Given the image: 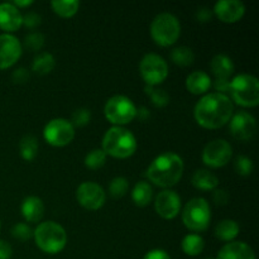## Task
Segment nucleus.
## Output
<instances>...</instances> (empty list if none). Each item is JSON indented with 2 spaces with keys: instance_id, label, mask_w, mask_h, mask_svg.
Wrapping results in <instances>:
<instances>
[{
  "instance_id": "1",
  "label": "nucleus",
  "mask_w": 259,
  "mask_h": 259,
  "mask_svg": "<svg viewBox=\"0 0 259 259\" xmlns=\"http://www.w3.org/2000/svg\"><path fill=\"white\" fill-rule=\"evenodd\" d=\"M234 106L229 96L220 93H210L202 96L194 110L197 124L206 129L224 126L233 116Z\"/></svg>"
},
{
  "instance_id": "23",
  "label": "nucleus",
  "mask_w": 259,
  "mask_h": 259,
  "mask_svg": "<svg viewBox=\"0 0 259 259\" xmlns=\"http://www.w3.org/2000/svg\"><path fill=\"white\" fill-rule=\"evenodd\" d=\"M239 230L240 228L237 222L230 219H225L217 225L215 235H217V238H219L220 240H223V242L230 243L237 238V235L239 234Z\"/></svg>"
},
{
  "instance_id": "17",
  "label": "nucleus",
  "mask_w": 259,
  "mask_h": 259,
  "mask_svg": "<svg viewBox=\"0 0 259 259\" xmlns=\"http://www.w3.org/2000/svg\"><path fill=\"white\" fill-rule=\"evenodd\" d=\"M23 25V15L13 3L0 4V29L14 32Z\"/></svg>"
},
{
  "instance_id": "7",
  "label": "nucleus",
  "mask_w": 259,
  "mask_h": 259,
  "mask_svg": "<svg viewBox=\"0 0 259 259\" xmlns=\"http://www.w3.org/2000/svg\"><path fill=\"white\" fill-rule=\"evenodd\" d=\"M211 220L209 202L202 197L190 200L182 211V222L191 232H204L209 228Z\"/></svg>"
},
{
  "instance_id": "43",
  "label": "nucleus",
  "mask_w": 259,
  "mask_h": 259,
  "mask_svg": "<svg viewBox=\"0 0 259 259\" xmlns=\"http://www.w3.org/2000/svg\"><path fill=\"white\" fill-rule=\"evenodd\" d=\"M32 4H33L32 0H24V2H20V0H15V2L13 3V5H15L18 9H19V8L29 7V5H32Z\"/></svg>"
},
{
  "instance_id": "27",
  "label": "nucleus",
  "mask_w": 259,
  "mask_h": 259,
  "mask_svg": "<svg viewBox=\"0 0 259 259\" xmlns=\"http://www.w3.org/2000/svg\"><path fill=\"white\" fill-rule=\"evenodd\" d=\"M53 12L63 18H71L77 13L80 3L77 0H53L51 3Z\"/></svg>"
},
{
  "instance_id": "33",
  "label": "nucleus",
  "mask_w": 259,
  "mask_h": 259,
  "mask_svg": "<svg viewBox=\"0 0 259 259\" xmlns=\"http://www.w3.org/2000/svg\"><path fill=\"white\" fill-rule=\"evenodd\" d=\"M234 168L237 171L238 175L240 176H249L253 172V161L247 156H238L237 159L234 162Z\"/></svg>"
},
{
  "instance_id": "6",
  "label": "nucleus",
  "mask_w": 259,
  "mask_h": 259,
  "mask_svg": "<svg viewBox=\"0 0 259 259\" xmlns=\"http://www.w3.org/2000/svg\"><path fill=\"white\" fill-rule=\"evenodd\" d=\"M181 34V24L171 13H161L156 15L151 24V35L157 45L162 47L171 46Z\"/></svg>"
},
{
  "instance_id": "31",
  "label": "nucleus",
  "mask_w": 259,
  "mask_h": 259,
  "mask_svg": "<svg viewBox=\"0 0 259 259\" xmlns=\"http://www.w3.org/2000/svg\"><path fill=\"white\" fill-rule=\"evenodd\" d=\"M129 189V182L125 177H115L111 180L110 185H109V194L114 199H120L126 194Z\"/></svg>"
},
{
  "instance_id": "37",
  "label": "nucleus",
  "mask_w": 259,
  "mask_h": 259,
  "mask_svg": "<svg viewBox=\"0 0 259 259\" xmlns=\"http://www.w3.org/2000/svg\"><path fill=\"white\" fill-rule=\"evenodd\" d=\"M42 23V18L38 13L35 12H28L27 14L23 15V24L29 29H34V28L39 27Z\"/></svg>"
},
{
  "instance_id": "29",
  "label": "nucleus",
  "mask_w": 259,
  "mask_h": 259,
  "mask_svg": "<svg viewBox=\"0 0 259 259\" xmlns=\"http://www.w3.org/2000/svg\"><path fill=\"white\" fill-rule=\"evenodd\" d=\"M171 60L174 61L175 65H179L181 67H186V66L192 65L195 60V55L192 52L191 48L185 47V46H180L172 50L171 52Z\"/></svg>"
},
{
  "instance_id": "22",
  "label": "nucleus",
  "mask_w": 259,
  "mask_h": 259,
  "mask_svg": "<svg viewBox=\"0 0 259 259\" xmlns=\"http://www.w3.org/2000/svg\"><path fill=\"white\" fill-rule=\"evenodd\" d=\"M192 185L196 189L202 190V191H209V190H215L219 185V180L212 172L207 169H197L191 179Z\"/></svg>"
},
{
  "instance_id": "20",
  "label": "nucleus",
  "mask_w": 259,
  "mask_h": 259,
  "mask_svg": "<svg viewBox=\"0 0 259 259\" xmlns=\"http://www.w3.org/2000/svg\"><path fill=\"white\" fill-rule=\"evenodd\" d=\"M186 88L194 95H201L211 88V78L204 71H194L187 76Z\"/></svg>"
},
{
  "instance_id": "40",
  "label": "nucleus",
  "mask_w": 259,
  "mask_h": 259,
  "mask_svg": "<svg viewBox=\"0 0 259 259\" xmlns=\"http://www.w3.org/2000/svg\"><path fill=\"white\" fill-rule=\"evenodd\" d=\"M212 15H214V13H212V10L210 9V8H200L199 10L196 12V18L199 22H210L212 18Z\"/></svg>"
},
{
  "instance_id": "4",
  "label": "nucleus",
  "mask_w": 259,
  "mask_h": 259,
  "mask_svg": "<svg viewBox=\"0 0 259 259\" xmlns=\"http://www.w3.org/2000/svg\"><path fill=\"white\" fill-rule=\"evenodd\" d=\"M33 238L37 247L47 254H57L67 244V233L55 222L40 223L33 230Z\"/></svg>"
},
{
  "instance_id": "26",
  "label": "nucleus",
  "mask_w": 259,
  "mask_h": 259,
  "mask_svg": "<svg viewBox=\"0 0 259 259\" xmlns=\"http://www.w3.org/2000/svg\"><path fill=\"white\" fill-rule=\"evenodd\" d=\"M55 57H53L51 53L42 52L34 57L32 68L35 73H38V75H47V73H50L51 71L55 68Z\"/></svg>"
},
{
  "instance_id": "15",
  "label": "nucleus",
  "mask_w": 259,
  "mask_h": 259,
  "mask_svg": "<svg viewBox=\"0 0 259 259\" xmlns=\"http://www.w3.org/2000/svg\"><path fill=\"white\" fill-rule=\"evenodd\" d=\"M154 209L163 219H175L181 210V197L172 190H163L156 196Z\"/></svg>"
},
{
  "instance_id": "38",
  "label": "nucleus",
  "mask_w": 259,
  "mask_h": 259,
  "mask_svg": "<svg viewBox=\"0 0 259 259\" xmlns=\"http://www.w3.org/2000/svg\"><path fill=\"white\" fill-rule=\"evenodd\" d=\"M12 78L15 83H24L29 80V72L25 68H18L13 72Z\"/></svg>"
},
{
  "instance_id": "32",
  "label": "nucleus",
  "mask_w": 259,
  "mask_h": 259,
  "mask_svg": "<svg viewBox=\"0 0 259 259\" xmlns=\"http://www.w3.org/2000/svg\"><path fill=\"white\" fill-rule=\"evenodd\" d=\"M146 93L151 96L152 103L158 108H163L169 103V96L163 89H154V86H146Z\"/></svg>"
},
{
  "instance_id": "34",
  "label": "nucleus",
  "mask_w": 259,
  "mask_h": 259,
  "mask_svg": "<svg viewBox=\"0 0 259 259\" xmlns=\"http://www.w3.org/2000/svg\"><path fill=\"white\" fill-rule=\"evenodd\" d=\"M45 45V35L39 32H32L29 34L25 35L24 38V46L29 51H39Z\"/></svg>"
},
{
  "instance_id": "11",
  "label": "nucleus",
  "mask_w": 259,
  "mask_h": 259,
  "mask_svg": "<svg viewBox=\"0 0 259 259\" xmlns=\"http://www.w3.org/2000/svg\"><path fill=\"white\" fill-rule=\"evenodd\" d=\"M232 146L225 139H215L207 143L202 151V162L211 168H219L230 161Z\"/></svg>"
},
{
  "instance_id": "3",
  "label": "nucleus",
  "mask_w": 259,
  "mask_h": 259,
  "mask_svg": "<svg viewBox=\"0 0 259 259\" xmlns=\"http://www.w3.org/2000/svg\"><path fill=\"white\" fill-rule=\"evenodd\" d=\"M137 139L134 134L123 126H113L103 138V151L114 158H128L137 151Z\"/></svg>"
},
{
  "instance_id": "2",
  "label": "nucleus",
  "mask_w": 259,
  "mask_h": 259,
  "mask_svg": "<svg viewBox=\"0 0 259 259\" xmlns=\"http://www.w3.org/2000/svg\"><path fill=\"white\" fill-rule=\"evenodd\" d=\"M184 175V161L174 152H164L153 159L147 169V177L159 187L175 186Z\"/></svg>"
},
{
  "instance_id": "30",
  "label": "nucleus",
  "mask_w": 259,
  "mask_h": 259,
  "mask_svg": "<svg viewBox=\"0 0 259 259\" xmlns=\"http://www.w3.org/2000/svg\"><path fill=\"white\" fill-rule=\"evenodd\" d=\"M106 154L103 149H93L89 152L88 156L85 157V166L90 169H99L105 164Z\"/></svg>"
},
{
  "instance_id": "9",
  "label": "nucleus",
  "mask_w": 259,
  "mask_h": 259,
  "mask_svg": "<svg viewBox=\"0 0 259 259\" xmlns=\"http://www.w3.org/2000/svg\"><path fill=\"white\" fill-rule=\"evenodd\" d=\"M139 71L148 86H157L168 76V65L163 57L156 53H148L142 58Z\"/></svg>"
},
{
  "instance_id": "28",
  "label": "nucleus",
  "mask_w": 259,
  "mask_h": 259,
  "mask_svg": "<svg viewBox=\"0 0 259 259\" xmlns=\"http://www.w3.org/2000/svg\"><path fill=\"white\" fill-rule=\"evenodd\" d=\"M19 152L23 159L30 162L38 153V141L33 136H24L19 142Z\"/></svg>"
},
{
  "instance_id": "35",
  "label": "nucleus",
  "mask_w": 259,
  "mask_h": 259,
  "mask_svg": "<svg viewBox=\"0 0 259 259\" xmlns=\"http://www.w3.org/2000/svg\"><path fill=\"white\" fill-rule=\"evenodd\" d=\"M12 235L15 239L25 242V240H29L30 238H33V230L25 223H18L12 228Z\"/></svg>"
},
{
  "instance_id": "21",
  "label": "nucleus",
  "mask_w": 259,
  "mask_h": 259,
  "mask_svg": "<svg viewBox=\"0 0 259 259\" xmlns=\"http://www.w3.org/2000/svg\"><path fill=\"white\" fill-rule=\"evenodd\" d=\"M212 73L215 75L217 80H229L230 76L234 72V63L232 58L227 55H217L210 63Z\"/></svg>"
},
{
  "instance_id": "13",
  "label": "nucleus",
  "mask_w": 259,
  "mask_h": 259,
  "mask_svg": "<svg viewBox=\"0 0 259 259\" xmlns=\"http://www.w3.org/2000/svg\"><path fill=\"white\" fill-rule=\"evenodd\" d=\"M229 121L230 133L238 141H249L257 132V121L254 116L244 110L235 113Z\"/></svg>"
},
{
  "instance_id": "18",
  "label": "nucleus",
  "mask_w": 259,
  "mask_h": 259,
  "mask_svg": "<svg viewBox=\"0 0 259 259\" xmlns=\"http://www.w3.org/2000/svg\"><path fill=\"white\" fill-rule=\"evenodd\" d=\"M217 259H255V255L247 243L230 242L219 250Z\"/></svg>"
},
{
  "instance_id": "5",
  "label": "nucleus",
  "mask_w": 259,
  "mask_h": 259,
  "mask_svg": "<svg viewBox=\"0 0 259 259\" xmlns=\"http://www.w3.org/2000/svg\"><path fill=\"white\" fill-rule=\"evenodd\" d=\"M232 99L240 106L253 108L259 104V81L249 73L235 76L229 85Z\"/></svg>"
},
{
  "instance_id": "25",
  "label": "nucleus",
  "mask_w": 259,
  "mask_h": 259,
  "mask_svg": "<svg viewBox=\"0 0 259 259\" xmlns=\"http://www.w3.org/2000/svg\"><path fill=\"white\" fill-rule=\"evenodd\" d=\"M181 247L185 254L190 255V257H196V255L201 254V252L204 250L205 243L199 234H189L182 239Z\"/></svg>"
},
{
  "instance_id": "8",
  "label": "nucleus",
  "mask_w": 259,
  "mask_h": 259,
  "mask_svg": "<svg viewBox=\"0 0 259 259\" xmlns=\"http://www.w3.org/2000/svg\"><path fill=\"white\" fill-rule=\"evenodd\" d=\"M105 118L115 126L131 123L137 118V106L124 95H115L106 101L104 106Z\"/></svg>"
},
{
  "instance_id": "16",
  "label": "nucleus",
  "mask_w": 259,
  "mask_h": 259,
  "mask_svg": "<svg viewBox=\"0 0 259 259\" xmlns=\"http://www.w3.org/2000/svg\"><path fill=\"white\" fill-rule=\"evenodd\" d=\"M215 15L224 23H235L243 18L245 7L240 0H220L215 4Z\"/></svg>"
},
{
  "instance_id": "42",
  "label": "nucleus",
  "mask_w": 259,
  "mask_h": 259,
  "mask_svg": "<svg viewBox=\"0 0 259 259\" xmlns=\"http://www.w3.org/2000/svg\"><path fill=\"white\" fill-rule=\"evenodd\" d=\"M143 259H171L168 253L163 249H153L147 253Z\"/></svg>"
},
{
  "instance_id": "24",
  "label": "nucleus",
  "mask_w": 259,
  "mask_h": 259,
  "mask_svg": "<svg viewBox=\"0 0 259 259\" xmlns=\"http://www.w3.org/2000/svg\"><path fill=\"white\" fill-rule=\"evenodd\" d=\"M153 197V189L148 182H138L132 191V199L138 206H147Z\"/></svg>"
},
{
  "instance_id": "12",
  "label": "nucleus",
  "mask_w": 259,
  "mask_h": 259,
  "mask_svg": "<svg viewBox=\"0 0 259 259\" xmlns=\"http://www.w3.org/2000/svg\"><path fill=\"white\" fill-rule=\"evenodd\" d=\"M105 191L100 185L95 182H82L77 187L76 199L78 204L88 210H98L105 204Z\"/></svg>"
},
{
  "instance_id": "36",
  "label": "nucleus",
  "mask_w": 259,
  "mask_h": 259,
  "mask_svg": "<svg viewBox=\"0 0 259 259\" xmlns=\"http://www.w3.org/2000/svg\"><path fill=\"white\" fill-rule=\"evenodd\" d=\"M91 120V113L89 109L81 108L77 109L75 113L72 114V125L73 126H85L90 123Z\"/></svg>"
},
{
  "instance_id": "10",
  "label": "nucleus",
  "mask_w": 259,
  "mask_h": 259,
  "mask_svg": "<svg viewBox=\"0 0 259 259\" xmlns=\"http://www.w3.org/2000/svg\"><path fill=\"white\" fill-rule=\"evenodd\" d=\"M43 137L51 146L65 147L75 138V126L63 118L52 119L46 124Z\"/></svg>"
},
{
  "instance_id": "19",
  "label": "nucleus",
  "mask_w": 259,
  "mask_h": 259,
  "mask_svg": "<svg viewBox=\"0 0 259 259\" xmlns=\"http://www.w3.org/2000/svg\"><path fill=\"white\" fill-rule=\"evenodd\" d=\"M22 215L28 223H38L45 215V204L37 196H28L23 200Z\"/></svg>"
},
{
  "instance_id": "39",
  "label": "nucleus",
  "mask_w": 259,
  "mask_h": 259,
  "mask_svg": "<svg viewBox=\"0 0 259 259\" xmlns=\"http://www.w3.org/2000/svg\"><path fill=\"white\" fill-rule=\"evenodd\" d=\"M212 199L217 205H227V202L229 201V195L225 190H214Z\"/></svg>"
},
{
  "instance_id": "14",
  "label": "nucleus",
  "mask_w": 259,
  "mask_h": 259,
  "mask_svg": "<svg viewBox=\"0 0 259 259\" xmlns=\"http://www.w3.org/2000/svg\"><path fill=\"white\" fill-rule=\"evenodd\" d=\"M22 56V43L10 33L0 34V70L9 68Z\"/></svg>"
},
{
  "instance_id": "41",
  "label": "nucleus",
  "mask_w": 259,
  "mask_h": 259,
  "mask_svg": "<svg viewBox=\"0 0 259 259\" xmlns=\"http://www.w3.org/2000/svg\"><path fill=\"white\" fill-rule=\"evenodd\" d=\"M13 254L12 245L5 240L0 239V259H10Z\"/></svg>"
}]
</instances>
